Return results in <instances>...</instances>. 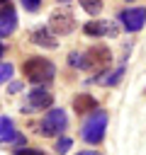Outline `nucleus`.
<instances>
[{
  "label": "nucleus",
  "instance_id": "obj_26",
  "mask_svg": "<svg viewBox=\"0 0 146 155\" xmlns=\"http://www.w3.org/2000/svg\"><path fill=\"white\" fill-rule=\"evenodd\" d=\"M127 2H134V0H127Z\"/></svg>",
  "mask_w": 146,
  "mask_h": 155
},
{
  "label": "nucleus",
  "instance_id": "obj_4",
  "mask_svg": "<svg viewBox=\"0 0 146 155\" xmlns=\"http://www.w3.org/2000/svg\"><path fill=\"white\" fill-rule=\"evenodd\" d=\"M109 65H112V51H109L105 44H95V46H90V48L83 53V68H80V70L100 75V73L109 70Z\"/></svg>",
  "mask_w": 146,
  "mask_h": 155
},
{
  "label": "nucleus",
  "instance_id": "obj_16",
  "mask_svg": "<svg viewBox=\"0 0 146 155\" xmlns=\"http://www.w3.org/2000/svg\"><path fill=\"white\" fill-rule=\"evenodd\" d=\"M12 155H46L41 148H34V145H22V148H15Z\"/></svg>",
  "mask_w": 146,
  "mask_h": 155
},
{
  "label": "nucleus",
  "instance_id": "obj_12",
  "mask_svg": "<svg viewBox=\"0 0 146 155\" xmlns=\"http://www.w3.org/2000/svg\"><path fill=\"white\" fill-rule=\"evenodd\" d=\"M124 73H127V65L122 63V65H119V68H114V70H105V73H100V75H97V78H92L90 82H97V85H102V87H114V85H119V82H122Z\"/></svg>",
  "mask_w": 146,
  "mask_h": 155
},
{
  "label": "nucleus",
  "instance_id": "obj_23",
  "mask_svg": "<svg viewBox=\"0 0 146 155\" xmlns=\"http://www.w3.org/2000/svg\"><path fill=\"white\" fill-rule=\"evenodd\" d=\"M5 51H7V48H5V44H2V39H0V58L5 56Z\"/></svg>",
  "mask_w": 146,
  "mask_h": 155
},
{
  "label": "nucleus",
  "instance_id": "obj_15",
  "mask_svg": "<svg viewBox=\"0 0 146 155\" xmlns=\"http://www.w3.org/2000/svg\"><path fill=\"white\" fill-rule=\"evenodd\" d=\"M80 2V7L90 15V17H97L100 12H102V7H105V0H78Z\"/></svg>",
  "mask_w": 146,
  "mask_h": 155
},
{
  "label": "nucleus",
  "instance_id": "obj_21",
  "mask_svg": "<svg viewBox=\"0 0 146 155\" xmlns=\"http://www.w3.org/2000/svg\"><path fill=\"white\" fill-rule=\"evenodd\" d=\"M24 90V82L22 80H12L10 85H7V94H19Z\"/></svg>",
  "mask_w": 146,
  "mask_h": 155
},
{
  "label": "nucleus",
  "instance_id": "obj_10",
  "mask_svg": "<svg viewBox=\"0 0 146 155\" xmlns=\"http://www.w3.org/2000/svg\"><path fill=\"white\" fill-rule=\"evenodd\" d=\"M29 41L36 44V46H41V48H56V46H58V39L54 36V31H51L49 24H46V27H36V29L29 34Z\"/></svg>",
  "mask_w": 146,
  "mask_h": 155
},
{
  "label": "nucleus",
  "instance_id": "obj_2",
  "mask_svg": "<svg viewBox=\"0 0 146 155\" xmlns=\"http://www.w3.org/2000/svg\"><path fill=\"white\" fill-rule=\"evenodd\" d=\"M107 121H109V114L105 109H95L88 114V119H83V126H80V138L88 143V145H100L105 140V131H107Z\"/></svg>",
  "mask_w": 146,
  "mask_h": 155
},
{
  "label": "nucleus",
  "instance_id": "obj_3",
  "mask_svg": "<svg viewBox=\"0 0 146 155\" xmlns=\"http://www.w3.org/2000/svg\"><path fill=\"white\" fill-rule=\"evenodd\" d=\"M66 128H68V114L58 107L46 109V114L36 124V133L44 138H58L61 133H66Z\"/></svg>",
  "mask_w": 146,
  "mask_h": 155
},
{
  "label": "nucleus",
  "instance_id": "obj_7",
  "mask_svg": "<svg viewBox=\"0 0 146 155\" xmlns=\"http://www.w3.org/2000/svg\"><path fill=\"white\" fill-rule=\"evenodd\" d=\"M117 22L122 24V29L124 31H129V34H136V31H141L144 27H146V7H124V10H119L117 12Z\"/></svg>",
  "mask_w": 146,
  "mask_h": 155
},
{
  "label": "nucleus",
  "instance_id": "obj_25",
  "mask_svg": "<svg viewBox=\"0 0 146 155\" xmlns=\"http://www.w3.org/2000/svg\"><path fill=\"white\" fill-rule=\"evenodd\" d=\"M56 2H61V5H66V2H71V0H56Z\"/></svg>",
  "mask_w": 146,
  "mask_h": 155
},
{
  "label": "nucleus",
  "instance_id": "obj_8",
  "mask_svg": "<svg viewBox=\"0 0 146 155\" xmlns=\"http://www.w3.org/2000/svg\"><path fill=\"white\" fill-rule=\"evenodd\" d=\"M119 29H122V24L112 22V19H90L83 24V34L92 36V39H114V36H119Z\"/></svg>",
  "mask_w": 146,
  "mask_h": 155
},
{
  "label": "nucleus",
  "instance_id": "obj_20",
  "mask_svg": "<svg viewBox=\"0 0 146 155\" xmlns=\"http://www.w3.org/2000/svg\"><path fill=\"white\" fill-rule=\"evenodd\" d=\"M15 128V121L10 119V116H0V136H5V133H10Z\"/></svg>",
  "mask_w": 146,
  "mask_h": 155
},
{
  "label": "nucleus",
  "instance_id": "obj_5",
  "mask_svg": "<svg viewBox=\"0 0 146 155\" xmlns=\"http://www.w3.org/2000/svg\"><path fill=\"white\" fill-rule=\"evenodd\" d=\"M49 27L56 36H66L78 27V22H75V15L71 12V7H56L49 12Z\"/></svg>",
  "mask_w": 146,
  "mask_h": 155
},
{
  "label": "nucleus",
  "instance_id": "obj_19",
  "mask_svg": "<svg viewBox=\"0 0 146 155\" xmlns=\"http://www.w3.org/2000/svg\"><path fill=\"white\" fill-rule=\"evenodd\" d=\"M19 5H22L27 12H39L41 5H44V0H19Z\"/></svg>",
  "mask_w": 146,
  "mask_h": 155
},
{
  "label": "nucleus",
  "instance_id": "obj_1",
  "mask_svg": "<svg viewBox=\"0 0 146 155\" xmlns=\"http://www.w3.org/2000/svg\"><path fill=\"white\" fill-rule=\"evenodd\" d=\"M19 70H22L24 80L32 82V85H51L54 78H56V65L46 56H29V58H24Z\"/></svg>",
  "mask_w": 146,
  "mask_h": 155
},
{
  "label": "nucleus",
  "instance_id": "obj_11",
  "mask_svg": "<svg viewBox=\"0 0 146 155\" xmlns=\"http://www.w3.org/2000/svg\"><path fill=\"white\" fill-rule=\"evenodd\" d=\"M71 107H73V111H75V114L85 116V114H90V111H95V109H97V99H95L92 94H88V92H78V94L73 97Z\"/></svg>",
  "mask_w": 146,
  "mask_h": 155
},
{
  "label": "nucleus",
  "instance_id": "obj_22",
  "mask_svg": "<svg viewBox=\"0 0 146 155\" xmlns=\"http://www.w3.org/2000/svg\"><path fill=\"white\" fill-rule=\"evenodd\" d=\"M75 155H102V153L95 150V148H90V150H80V153H75Z\"/></svg>",
  "mask_w": 146,
  "mask_h": 155
},
{
  "label": "nucleus",
  "instance_id": "obj_24",
  "mask_svg": "<svg viewBox=\"0 0 146 155\" xmlns=\"http://www.w3.org/2000/svg\"><path fill=\"white\" fill-rule=\"evenodd\" d=\"M7 2H10V0H0V7H2V5H7Z\"/></svg>",
  "mask_w": 146,
  "mask_h": 155
},
{
  "label": "nucleus",
  "instance_id": "obj_9",
  "mask_svg": "<svg viewBox=\"0 0 146 155\" xmlns=\"http://www.w3.org/2000/svg\"><path fill=\"white\" fill-rule=\"evenodd\" d=\"M17 29V10L7 2L0 7V39H7L12 36Z\"/></svg>",
  "mask_w": 146,
  "mask_h": 155
},
{
  "label": "nucleus",
  "instance_id": "obj_17",
  "mask_svg": "<svg viewBox=\"0 0 146 155\" xmlns=\"http://www.w3.org/2000/svg\"><path fill=\"white\" fill-rule=\"evenodd\" d=\"M12 73H15L12 63H0V85L2 82H10L12 80Z\"/></svg>",
  "mask_w": 146,
  "mask_h": 155
},
{
  "label": "nucleus",
  "instance_id": "obj_18",
  "mask_svg": "<svg viewBox=\"0 0 146 155\" xmlns=\"http://www.w3.org/2000/svg\"><path fill=\"white\" fill-rule=\"evenodd\" d=\"M66 61H68V65H71V68H78V70L83 68V53H80V51H71Z\"/></svg>",
  "mask_w": 146,
  "mask_h": 155
},
{
  "label": "nucleus",
  "instance_id": "obj_14",
  "mask_svg": "<svg viewBox=\"0 0 146 155\" xmlns=\"http://www.w3.org/2000/svg\"><path fill=\"white\" fill-rule=\"evenodd\" d=\"M71 148H73V138L66 136V133H61V136L56 138V143H54V153H56V155H66Z\"/></svg>",
  "mask_w": 146,
  "mask_h": 155
},
{
  "label": "nucleus",
  "instance_id": "obj_6",
  "mask_svg": "<svg viewBox=\"0 0 146 155\" xmlns=\"http://www.w3.org/2000/svg\"><path fill=\"white\" fill-rule=\"evenodd\" d=\"M54 107V94L49 87L44 85H34L29 92H27V104L22 107V111H46Z\"/></svg>",
  "mask_w": 146,
  "mask_h": 155
},
{
  "label": "nucleus",
  "instance_id": "obj_13",
  "mask_svg": "<svg viewBox=\"0 0 146 155\" xmlns=\"http://www.w3.org/2000/svg\"><path fill=\"white\" fill-rule=\"evenodd\" d=\"M0 145H10V148H22V145H27V136L12 128L10 133L0 136Z\"/></svg>",
  "mask_w": 146,
  "mask_h": 155
}]
</instances>
